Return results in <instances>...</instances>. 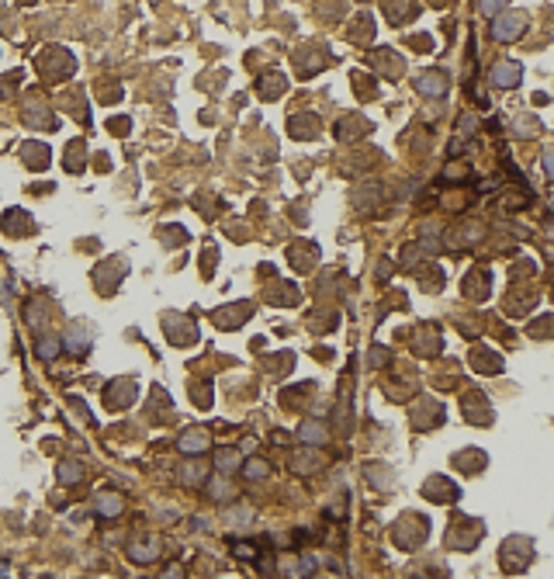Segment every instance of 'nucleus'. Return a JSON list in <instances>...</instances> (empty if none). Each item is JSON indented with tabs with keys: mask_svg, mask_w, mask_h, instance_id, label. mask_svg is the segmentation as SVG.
Returning <instances> with one entry per match:
<instances>
[{
	"mask_svg": "<svg viewBox=\"0 0 554 579\" xmlns=\"http://www.w3.org/2000/svg\"><path fill=\"white\" fill-rule=\"evenodd\" d=\"M416 7H412V0H384V14H388V21L391 24H402V21H409V14H412Z\"/></svg>",
	"mask_w": 554,
	"mask_h": 579,
	"instance_id": "nucleus-18",
	"label": "nucleus"
},
{
	"mask_svg": "<svg viewBox=\"0 0 554 579\" xmlns=\"http://www.w3.org/2000/svg\"><path fill=\"white\" fill-rule=\"evenodd\" d=\"M322 465V455L312 448V451H301V455H294V462H291V469L294 472H301L305 476V469H319Z\"/></svg>",
	"mask_w": 554,
	"mask_h": 579,
	"instance_id": "nucleus-20",
	"label": "nucleus"
},
{
	"mask_svg": "<svg viewBox=\"0 0 554 579\" xmlns=\"http://www.w3.org/2000/svg\"><path fill=\"white\" fill-rule=\"evenodd\" d=\"M416 91H419L423 97H447L451 80H447L444 70H423V73L416 77Z\"/></svg>",
	"mask_w": 554,
	"mask_h": 579,
	"instance_id": "nucleus-2",
	"label": "nucleus"
},
{
	"mask_svg": "<svg viewBox=\"0 0 554 579\" xmlns=\"http://www.w3.org/2000/svg\"><path fill=\"white\" fill-rule=\"evenodd\" d=\"M287 129H291V135H294V139H301V135H315V129H319V122H315V118H308V122H305V118H301V115H294V118H291V125H287Z\"/></svg>",
	"mask_w": 554,
	"mask_h": 579,
	"instance_id": "nucleus-23",
	"label": "nucleus"
},
{
	"mask_svg": "<svg viewBox=\"0 0 554 579\" xmlns=\"http://www.w3.org/2000/svg\"><path fill=\"white\" fill-rule=\"evenodd\" d=\"M384 358H391L384 347H374V351H370V365H384Z\"/></svg>",
	"mask_w": 554,
	"mask_h": 579,
	"instance_id": "nucleus-30",
	"label": "nucleus"
},
{
	"mask_svg": "<svg viewBox=\"0 0 554 579\" xmlns=\"http://www.w3.org/2000/svg\"><path fill=\"white\" fill-rule=\"evenodd\" d=\"M181 483L187 489H201V485L208 483V469L201 465V462H187L184 469H181Z\"/></svg>",
	"mask_w": 554,
	"mask_h": 579,
	"instance_id": "nucleus-15",
	"label": "nucleus"
},
{
	"mask_svg": "<svg viewBox=\"0 0 554 579\" xmlns=\"http://www.w3.org/2000/svg\"><path fill=\"white\" fill-rule=\"evenodd\" d=\"M243 472H246V479H267L271 476V465L264 462V458H250V462H243Z\"/></svg>",
	"mask_w": 554,
	"mask_h": 579,
	"instance_id": "nucleus-24",
	"label": "nucleus"
},
{
	"mask_svg": "<svg viewBox=\"0 0 554 579\" xmlns=\"http://www.w3.org/2000/svg\"><path fill=\"white\" fill-rule=\"evenodd\" d=\"M520 80H523V66H520V63L502 59V63L492 66V84H495V87H506V91H509V87H516Z\"/></svg>",
	"mask_w": 554,
	"mask_h": 579,
	"instance_id": "nucleus-4",
	"label": "nucleus"
},
{
	"mask_svg": "<svg viewBox=\"0 0 554 579\" xmlns=\"http://www.w3.org/2000/svg\"><path fill=\"white\" fill-rule=\"evenodd\" d=\"M506 3H509V0H478V10L488 14V17H495V14H502Z\"/></svg>",
	"mask_w": 554,
	"mask_h": 579,
	"instance_id": "nucleus-28",
	"label": "nucleus"
},
{
	"mask_svg": "<svg viewBox=\"0 0 554 579\" xmlns=\"http://www.w3.org/2000/svg\"><path fill=\"white\" fill-rule=\"evenodd\" d=\"M208 444H211L208 430H197V427H194V430H187L184 437H181V444H177V448H181L184 455H204V451H208Z\"/></svg>",
	"mask_w": 554,
	"mask_h": 579,
	"instance_id": "nucleus-9",
	"label": "nucleus"
},
{
	"mask_svg": "<svg viewBox=\"0 0 554 579\" xmlns=\"http://www.w3.org/2000/svg\"><path fill=\"white\" fill-rule=\"evenodd\" d=\"M419 406H423V416L416 413V416H412V427H416V430H430V427H437L440 416H444V409H440L437 402H430V399H423Z\"/></svg>",
	"mask_w": 554,
	"mask_h": 579,
	"instance_id": "nucleus-11",
	"label": "nucleus"
},
{
	"mask_svg": "<svg viewBox=\"0 0 554 579\" xmlns=\"http://www.w3.org/2000/svg\"><path fill=\"white\" fill-rule=\"evenodd\" d=\"M232 555H236V559H257L260 552H257L253 541H232Z\"/></svg>",
	"mask_w": 554,
	"mask_h": 579,
	"instance_id": "nucleus-26",
	"label": "nucleus"
},
{
	"mask_svg": "<svg viewBox=\"0 0 554 579\" xmlns=\"http://www.w3.org/2000/svg\"><path fill=\"white\" fill-rule=\"evenodd\" d=\"M63 344H66V347H70V351H73V354H84V351H87V347H91V330H84V326H80V323H77V326H73V330H70V337H66V340H63Z\"/></svg>",
	"mask_w": 554,
	"mask_h": 579,
	"instance_id": "nucleus-19",
	"label": "nucleus"
},
{
	"mask_svg": "<svg viewBox=\"0 0 554 579\" xmlns=\"http://www.w3.org/2000/svg\"><path fill=\"white\" fill-rule=\"evenodd\" d=\"M121 506H125V503H121L118 492H97V496H93V510H97L100 517H118Z\"/></svg>",
	"mask_w": 554,
	"mask_h": 579,
	"instance_id": "nucleus-13",
	"label": "nucleus"
},
{
	"mask_svg": "<svg viewBox=\"0 0 554 579\" xmlns=\"http://www.w3.org/2000/svg\"><path fill=\"white\" fill-rule=\"evenodd\" d=\"M287 91V77L280 73V70H267L264 77H260V84H257V94L264 97V101H274Z\"/></svg>",
	"mask_w": 554,
	"mask_h": 579,
	"instance_id": "nucleus-6",
	"label": "nucleus"
},
{
	"mask_svg": "<svg viewBox=\"0 0 554 579\" xmlns=\"http://www.w3.org/2000/svg\"><path fill=\"white\" fill-rule=\"evenodd\" d=\"M430 3H444V0H430Z\"/></svg>",
	"mask_w": 554,
	"mask_h": 579,
	"instance_id": "nucleus-31",
	"label": "nucleus"
},
{
	"mask_svg": "<svg viewBox=\"0 0 554 579\" xmlns=\"http://www.w3.org/2000/svg\"><path fill=\"white\" fill-rule=\"evenodd\" d=\"M211 496H215V499H222V496H236V489H232L229 483H222V479H218V483L211 485Z\"/></svg>",
	"mask_w": 554,
	"mask_h": 579,
	"instance_id": "nucleus-29",
	"label": "nucleus"
},
{
	"mask_svg": "<svg viewBox=\"0 0 554 579\" xmlns=\"http://www.w3.org/2000/svg\"><path fill=\"white\" fill-rule=\"evenodd\" d=\"M298 437H301L308 448H319V444H326V441H329V430H326L322 423H315V420H305V423H301V430H298Z\"/></svg>",
	"mask_w": 554,
	"mask_h": 579,
	"instance_id": "nucleus-12",
	"label": "nucleus"
},
{
	"mask_svg": "<svg viewBox=\"0 0 554 579\" xmlns=\"http://www.w3.org/2000/svg\"><path fill=\"white\" fill-rule=\"evenodd\" d=\"M215 462H218V469H225V472H229V469H236V465H239V451H232V448H229V451H218V455H215Z\"/></svg>",
	"mask_w": 554,
	"mask_h": 579,
	"instance_id": "nucleus-27",
	"label": "nucleus"
},
{
	"mask_svg": "<svg viewBox=\"0 0 554 579\" xmlns=\"http://www.w3.org/2000/svg\"><path fill=\"white\" fill-rule=\"evenodd\" d=\"M527 24H530L527 14H495V21H492V35H495L499 42H516V38L523 35Z\"/></svg>",
	"mask_w": 554,
	"mask_h": 579,
	"instance_id": "nucleus-1",
	"label": "nucleus"
},
{
	"mask_svg": "<svg viewBox=\"0 0 554 579\" xmlns=\"http://www.w3.org/2000/svg\"><path fill=\"white\" fill-rule=\"evenodd\" d=\"M135 395H139V388L132 386V382H111V386L104 388V402H107V409H125V406L135 402Z\"/></svg>",
	"mask_w": 554,
	"mask_h": 579,
	"instance_id": "nucleus-3",
	"label": "nucleus"
},
{
	"mask_svg": "<svg viewBox=\"0 0 554 579\" xmlns=\"http://www.w3.org/2000/svg\"><path fill=\"white\" fill-rule=\"evenodd\" d=\"M128 559H132V562H142V566L156 562V559H160V538H156V534H146L142 541H132V545H128Z\"/></svg>",
	"mask_w": 554,
	"mask_h": 579,
	"instance_id": "nucleus-5",
	"label": "nucleus"
},
{
	"mask_svg": "<svg viewBox=\"0 0 554 579\" xmlns=\"http://www.w3.org/2000/svg\"><path fill=\"white\" fill-rule=\"evenodd\" d=\"M471 368H478V372H485V375H495V372H502V361L492 354V351H474L471 354Z\"/></svg>",
	"mask_w": 554,
	"mask_h": 579,
	"instance_id": "nucleus-17",
	"label": "nucleus"
},
{
	"mask_svg": "<svg viewBox=\"0 0 554 579\" xmlns=\"http://www.w3.org/2000/svg\"><path fill=\"white\" fill-rule=\"evenodd\" d=\"M59 351H63L59 333H42V337L35 340V354H38V361H56Z\"/></svg>",
	"mask_w": 554,
	"mask_h": 579,
	"instance_id": "nucleus-10",
	"label": "nucleus"
},
{
	"mask_svg": "<svg viewBox=\"0 0 554 579\" xmlns=\"http://www.w3.org/2000/svg\"><path fill=\"white\" fill-rule=\"evenodd\" d=\"M374 59L384 66V73H391V77H398V73H402V59H398L391 49H381V52H374Z\"/></svg>",
	"mask_w": 554,
	"mask_h": 579,
	"instance_id": "nucleus-22",
	"label": "nucleus"
},
{
	"mask_svg": "<svg viewBox=\"0 0 554 579\" xmlns=\"http://www.w3.org/2000/svg\"><path fill=\"white\" fill-rule=\"evenodd\" d=\"M423 492H426V499H433V503H454V499H458V485H451L444 476H433L430 483L423 485Z\"/></svg>",
	"mask_w": 554,
	"mask_h": 579,
	"instance_id": "nucleus-7",
	"label": "nucleus"
},
{
	"mask_svg": "<svg viewBox=\"0 0 554 579\" xmlns=\"http://www.w3.org/2000/svg\"><path fill=\"white\" fill-rule=\"evenodd\" d=\"M370 125L364 122V118H343L340 125H336V135L340 139H350V132H368Z\"/></svg>",
	"mask_w": 554,
	"mask_h": 579,
	"instance_id": "nucleus-25",
	"label": "nucleus"
},
{
	"mask_svg": "<svg viewBox=\"0 0 554 579\" xmlns=\"http://www.w3.org/2000/svg\"><path fill=\"white\" fill-rule=\"evenodd\" d=\"M56 479H59V485H77L84 479V465L73 462V458H63V462L56 465Z\"/></svg>",
	"mask_w": 554,
	"mask_h": 579,
	"instance_id": "nucleus-14",
	"label": "nucleus"
},
{
	"mask_svg": "<svg viewBox=\"0 0 554 579\" xmlns=\"http://www.w3.org/2000/svg\"><path fill=\"white\" fill-rule=\"evenodd\" d=\"M21 156H24V163H28V167L45 170V163H49V146H42V142H28V146L21 149Z\"/></svg>",
	"mask_w": 554,
	"mask_h": 579,
	"instance_id": "nucleus-16",
	"label": "nucleus"
},
{
	"mask_svg": "<svg viewBox=\"0 0 554 579\" xmlns=\"http://www.w3.org/2000/svg\"><path fill=\"white\" fill-rule=\"evenodd\" d=\"M246 316H250V305H246V302H239V312H215V323L229 330V326H239Z\"/></svg>",
	"mask_w": 554,
	"mask_h": 579,
	"instance_id": "nucleus-21",
	"label": "nucleus"
},
{
	"mask_svg": "<svg viewBox=\"0 0 554 579\" xmlns=\"http://www.w3.org/2000/svg\"><path fill=\"white\" fill-rule=\"evenodd\" d=\"M167 337L174 340V344H190L194 340V323L184 319V316H167Z\"/></svg>",
	"mask_w": 554,
	"mask_h": 579,
	"instance_id": "nucleus-8",
	"label": "nucleus"
}]
</instances>
